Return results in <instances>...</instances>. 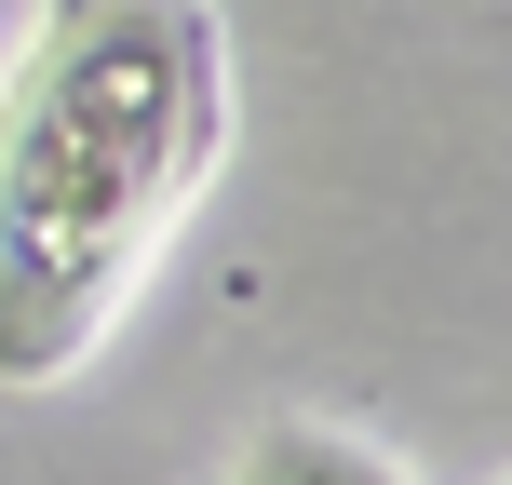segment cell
Returning <instances> with one entry per match:
<instances>
[{
  "label": "cell",
  "mask_w": 512,
  "mask_h": 485,
  "mask_svg": "<svg viewBox=\"0 0 512 485\" xmlns=\"http://www.w3.org/2000/svg\"><path fill=\"white\" fill-rule=\"evenodd\" d=\"M230 135V54L203 0H41L0 81V378H68Z\"/></svg>",
  "instance_id": "obj_1"
},
{
  "label": "cell",
  "mask_w": 512,
  "mask_h": 485,
  "mask_svg": "<svg viewBox=\"0 0 512 485\" xmlns=\"http://www.w3.org/2000/svg\"><path fill=\"white\" fill-rule=\"evenodd\" d=\"M243 485H405V472L364 459V445H337V432H270L243 459Z\"/></svg>",
  "instance_id": "obj_2"
}]
</instances>
